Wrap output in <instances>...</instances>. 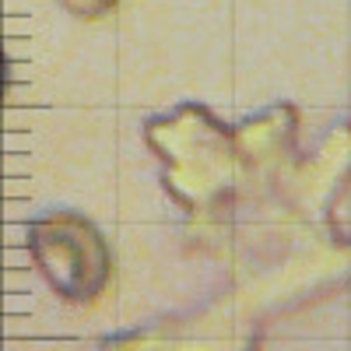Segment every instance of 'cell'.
Wrapping results in <instances>:
<instances>
[{
	"instance_id": "obj_4",
	"label": "cell",
	"mask_w": 351,
	"mask_h": 351,
	"mask_svg": "<svg viewBox=\"0 0 351 351\" xmlns=\"http://www.w3.org/2000/svg\"><path fill=\"white\" fill-rule=\"evenodd\" d=\"M4 92H8V56L4 46H0V102H4Z\"/></svg>"
},
{
	"instance_id": "obj_1",
	"label": "cell",
	"mask_w": 351,
	"mask_h": 351,
	"mask_svg": "<svg viewBox=\"0 0 351 351\" xmlns=\"http://www.w3.org/2000/svg\"><path fill=\"white\" fill-rule=\"evenodd\" d=\"M148 148L162 158V183L190 215H215L236 190L243 169L236 130L215 120L204 106H176L144 127Z\"/></svg>"
},
{
	"instance_id": "obj_3",
	"label": "cell",
	"mask_w": 351,
	"mask_h": 351,
	"mask_svg": "<svg viewBox=\"0 0 351 351\" xmlns=\"http://www.w3.org/2000/svg\"><path fill=\"white\" fill-rule=\"evenodd\" d=\"M60 4L71 11V14H77V18H102V14H109L120 0H60Z\"/></svg>"
},
{
	"instance_id": "obj_2",
	"label": "cell",
	"mask_w": 351,
	"mask_h": 351,
	"mask_svg": "<svg viewBox=\"0 0 351 351\" xmlns=\"http://www.w3.org/2000/svg\"><path fill=\"white\" fill-rule=\"evenodd\" d=\"M28 253L36 271L64 302L84 306L109 285V246L92 218L49 211L28 225Z\"/></svg>"
}]
</instances>
